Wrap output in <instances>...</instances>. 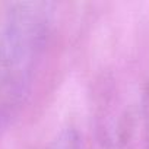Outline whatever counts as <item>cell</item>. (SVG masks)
I'll return each instance as SVG.
<instances>
[{"mask_svg": "<svg viewBox=\"0 0 149 149\" xmlns=\"http://www.w3.org/2000/svg\"><path fill=\"white\" fill-rule=\"evenodd\" d=\"M54 149H76V139L72 134H67L66 137L60 139Z\"/></svg>", "mask_w": 149, "mask_h": 149, "instance_id": "cell-2", "label": "cell"}, {"mask_svg": "<svg viewBox=\"0 0 149 149\" xmlns=\"http://www.w3.org/2000/svg\"><path fill=\"white\" fill-rule=\"evenodd\" d=\"M53 5L21 2L9 6L0 25V130L22 108L41 63Z\"/></svg>", "mask_w": 149, "mask_h": 149, "instance_id": "cell-1", "label": "cell"}]
</instances>
